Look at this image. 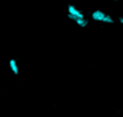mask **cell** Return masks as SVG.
Wrapping results in <instances>:
<instances>
[{
    "mask_svg": "<svg viewBox=\"0 0 123 117\" xmlns=\"http://www.w3.org/2000/svg\"><path fill=\"white\" fill-rule=\"evenodd\" d=\"M118 22H120L121 24H123V16L122 17H118Z\"/></svg>",
    "mask_w": 123,
    "mask_h": 117,
    "instance_id": "cell-4",
    "label": "cell"
},
{
    "mask_svg": "<svg viewBox=\"0 0 123 117\" xmlns=\"http://www.w3.org/2000/svg\"><path fill=\"white\" fill-rule=\"evenodd\" d=\"M8 67H10L11 72H12L14 75H18V74H19V67H18V63H17V61H16L14 59H11V60L8 61Z\"/></svg>",
    "mask_w": 123,
    "mask_h": 117,
    "instance_id": "cell-3",
    "label": "cell"
},
{
    "mask_svg": "<svg viewBox=\"0 0 123 117\" xmlns=\"http://www.w3.org/2000/svg\"><path fill=\"white\" fill-rule=\"evenodd\" d=\"M67 17L80 28H86L88 25V19H86L84 12L80 8H78L75 5L71 4L67 6Z\"/></svg>",
    "mask_w": 123,
    "mask_h": 117,
    "instance_id": "cell-1",
    "label": "cell"
},
{
    "mask_svg": "<svg viewBox=\"0 0 123 117\" xmlns=\"http://www.w3.org/2000/svg\"><path fill=\"white\" fill-rule=\"evenodd\" d=\"M114 1H120V0H114Z\"/></svg>",
    "mask_w": 123,
    "mask_h": 117,
    "instance_id": "cell-5",
    "label": "cell"
},
{
    "mask_svg": "<svg viewBox=\"0 0 123 117\" xmlns=\"http://www.w3.org/2000/svg\"><path fill=\"white\" fill-rule=\"evenodd\" d=\"M91 18L94 20V22H99V23H104V24H114V18L105 13L104 11L102 10H96L91 13Z\"/></svg>",
    "mask_w": 123,
    "mask_h": 117,
    "instance_id": "cell-2",
    "label": "cell"
}]
</instances>
